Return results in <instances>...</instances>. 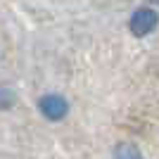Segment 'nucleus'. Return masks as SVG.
Segmentation results:
<instances>
[{"mask_svg": "<svg viewBox=\"0 0 159 159\" xmlns=\"http://www.w3.org/2000/svg\"><path fill=\"white\" fill-rule=\"evenodd\" d=\"M38 109L48 121H62L66 114H69V102H66V98H62V95L50 93V95H43V98L38 100Z\"/></svg>", "mask_w": 159, "mask_h": 159, "instance_id": "f03ea898", "label": "nucleus"}, {"mask_svg": "<svg viewBox=\"0 0 159 159\" xmlns=\"http://www.w3.org/2000/svg\"><path fill=\"white\" fill-rule=\"evenodd\" d=\"M157 24H159V14L152 7H140V10L133 12L131 19H128V29H131V33L138 36V38L150 36V33L157 29Z\"/></svg>", "mask_w": 159, "mask_h": 159, "instance_id": "f257e3e1", "label": "nucleus"}, {"mask_svg": "<svg viewBox=\"0 0 159 159\" xmlns=\"http://www.w3.org/2000/svg\"><path fill=\"white\" fill-rule=\"evenodd\" d=\"M14 105V93L10 88H0V107L2 109H10Z\"/></svg>", "mask_w": 159, "mask_h": 159, "instance_id": "20e7f679", "label": "nucleus"}, {"mask_svg": "<svg viewBox=\"0 0 159 159\" xmlns=\"http://www.w3.org/2000/svg\"><path fill=\"white\" fill-rule=\"evenodd\" d=\"M114 157L119 159H133V157H140V150L133 143H121L116 150H114Z\"/></svg>", "mask_w": 159, "mask_h": 159, "instance_id": "7ed1b4c3", "label": "nucleus"}]
</instances>
